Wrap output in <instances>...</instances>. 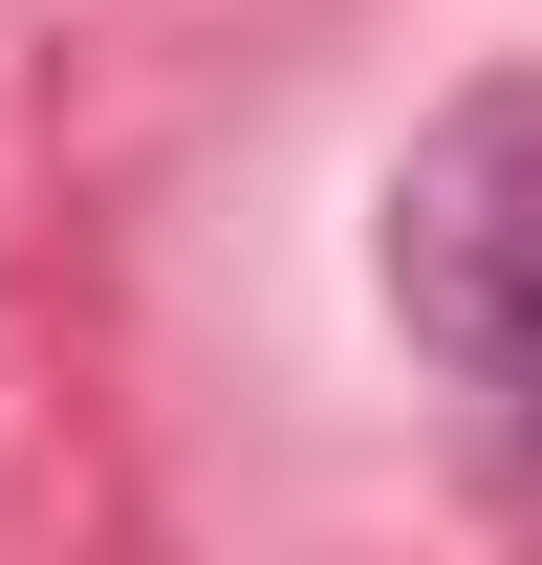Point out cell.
Here are the masks:
<instances>
[{"label":"cell","instance_id":"6da1fadb","mask_svg":"<svg viewBox=\"0 0 542 565\" xmlns=\"http://www.w3.org/2000/svg\"><path fill=\"white\" fill-rule=\"evenodd\" d=\"M391 305L477 414L542 457V87H456L391 174Z\"/></svg>","mask_w":542,"mask_h":565}]
</instances>
